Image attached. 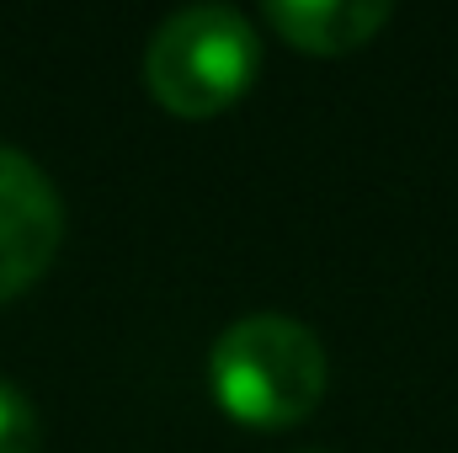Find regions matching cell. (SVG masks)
I'll return each mask as SVG.
<instances>
[{
    "instance_id": "5",
    "label": "cell",
    "mask_w": 458,
    "mask_h": 453,
    "mask_svg": "<svg viewBox=\"0 0 458 453\" xmlns=\"http://www.w3.org/2000/svg\"><path fill=\"white\" fill-rule=\"evenodd\" d=\"M0 453H38V411L11 379H0Z\"/></svg>"
},
{
    "instance_id": "2",
    "label": "cell",
    "mask_w": 458,
    "mask_h": 453,
    "mask_svg": "<svg viewBox=\"0 0 458 453\" xmlns=\"http://www.w3.org/2000/svg\"><path fill=\"white\" fill-rule=\"evenodd\" d=\"M261 48L240 11L229 5H187L149 38L144 81L149 97L176 117H214L234 107L256 81Z\"/></svg>"
},
{
    "instance_id": "4",
    "label": "cell",
    "mask_w": 458,
    "mask_h": 453,
    "mask_svg": "<svg viewBox=\"0 0 458 453\" xmlns=\"http://www.w3.org/2000/svg\"><path fill=\"white\" fill-rule=\"evenodd\" d=\"M267 21L299 54L331 59V54L362 48L373 32H384L389 5H378V0H272Z\"/></svg>"
},
{
    "instance_id": "1",
    "label": "cell",
    "mask_w": 458,
    "mask_h": 453,
    "mask_svg": "<svg viewBox=\"0 0 458 453\" xmlns=\"http://www.w3.org/2000/svg\"><path fill=\"white\" fill-rule=\"evenodd\" d=\"M326 373L331 363H326L320 337L288 315L234 321L208 357V384L225 416L261 432L304 422L326 395Z\"/></svg>"
},
{
    "instance_id": "3",
    "label": "cell",
    "mask_w": 458,
    "mask_h": 453,
    "mask_svg": "<svg viewBox=\"0 0 458 453\" xmlns=\"http://www.w3.org/2000/svg\"><path fill=\"white\" fill-rule=\"evenodd\" d=\"M64 240V203L21 150L0 144V304L27 294Z\"/></svg>"
}]
</instances>
